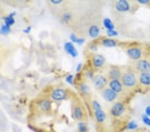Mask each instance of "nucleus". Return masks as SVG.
<instances>
[{"label": "nucleus", "instance_id": "nucleus-1", "mask_svg": "<svg viewBox=\"0 0 150 132\" xmlns=\"http://www.w3.org/2000/svg\"><path fill=\"white\" fill-rule=\"evenodd\" d=\"M122 47L130 62L141 59L150 52V45L138 42H128L122 44Z\"/></svg>", "mask_w": 150, "mask_h": 132}, {"label": "nucleus", "instance_id": "nucleus-2", "mask_svg": "<svg viewBox=\"0 0 150 132\" xmlns=\"http://www.w3.org/2000/svg\"><path fill=\"white\" fill-rule=\"evenodd\" d=\"M110 115L112 119L122 121L127 126L131 119L132 110L128 102L121 100L112 104L110 109Z\"/></svg>", "mask_w": 150, "mask_h": 132}, {"label": "nucleus", "instance_id": "nucleus-3", "mask_svg": "<svg viewBox=\"0 0 150 132\" xmlns=\"http://www.w3.org/2000/svg\"><path fill=\"white\" fill-rule=\"evenodd\" d=\"M122 84L126 90L133 95L137 91L138 87V73L130 65L123 66V71L120 78Z\"/></svg>", "mask_w": 150, "mask_h": 132}, {"label": "nucleus", "instance_id": "nucleus-4", "mask_svg": "<svg viewBox=\"0 0 150 132\" xmlns=\"http://www.w3.org/2000/svg\"><path fill=\"white\" fill-rule=\"evenodd\" d=\"M108 87H110L111 90L114 91L115 93H116L118 96H120L123 100L128 102L130 97H131L132 95L130 94L127 90H126L124 85L122 84V81L120 79H112L109 80L108 82Z\"/></svg>", "mask_w": 150, "mask_h": 132}, {"label": "nucleus", "instance_id": "nucleus-5", "mask_svg": "<svg viewBox=\"0 0 150 132\" xmlns=\"http://www.w3.org/2000/svg\"><path fill=\"white\" fill-rule=\"evenodd\" d=\"M130 65L137 73L150 71V52L141 59L136 61L130 62Z\"/></svg>", "mask_w": 150, "mask_h": 132}, {"label": "nucleus", "instance_id": "nucleus-6", "mask_svg": "<svg viewBox=\"0 0 150 132\" xmlns=\"http://www.w3.org/2000/svg\"><path fill=\"white\" fill-rule=\"evenodd\" d=\"M137 91L143 94L150 92V71L138 73Z\"/></svg>", "mask_w": 150, "mask_h": 132}, {"label": "nucleus", "instance_id": "nucleus-7", "mask_svg": "<svg viewBox=\"0 0 150 132\" xmlns=\"http://www.w3.org/2000/svg\"><path fill=\"white\" fill-rule=\"evenodd\" d=\"M138 6L136 2L130 1H116L115 3V9L119 13H127L135 11V7Z\"/></svg>", "mask_w": 150, "mask_h": 132}, {"label": "nucleus", "instance_id": "nucleus-8", "mask_svg": "<svg viewBox=\"0 0 150 132\" xmlns=\"http://www.w3.org/2000/svg\"><path fill=\"white\" fill-rule=\"evenodd\" d=\"M92 82L95 90L102 92L108 86L109 79L106 75L97 74L93 76Z\"/></svg>", "mask_w": 150, "mask_h": 132}, {"label": "nucleus", "instance_id": "nucleus-9", "mask_svg": "<svg viewBox=\"0 0 150 132\" xmlns=\"http://www.w3.org/2000/svg\"><path fill=\"white\" fill-rule=\"evenodd\" d=\"M101 94H102L103 98H104V100L106 101L107 102L114 104V103L118 102V101H125L124 100H123L120 96H118L116 93H115L114 91L111 90L110 87H107L106 89H104V90L102 91ZM126 102H127V101H126Z\"/></svg>", "mask_w": 150, "mask_h": 132}, {"label": "nucleus", "instance_id": "nucleus-10", "mask_svg": "<svg viewBox=\"0 0 150 132\" xmlns=\"http://www.w3.org/2000/svg\"><path fill=\"white\" fill-rule=\"evenodd\" d=\"M123 66L111 65L107 71L106 76L109 80L112 79H120L122 75Z\"/></svg>", "mask_w": 150, "mask_h": 132}, {"label": "nucleus", "instance_id": "nucleus-11", "mask_svg": "<svg viewBox=\"0 0 150 132\" xmlns=\"http://www.w3.org/2000/svg\"><path fill=\"white\" fill-rule=\"evenodd\" d=\"M106 58L101 54H94L91 57V64L95 69H99L104 65Z\"/></svg>", "mask_w": 150, "mask_h": 132}, {"label": "nucleus", "instance_id": "nucleus-12", "mask_svg": "<svg viewBox=\"0 0 150 132\" xmlns=\"http://www.w3.org/2000/svg\"><path fill=\"white\" fill-rule=\"evenodd\" d=\"M93 110V114H94L95 119L96 122L98 124H103L106 121L107 116L104 110L102 109V107L99 108L95 109Z\"/></svg>", "mask_w": 150, "mask_h": 132}, {"label": "nucleus", "instance_id": "nucleus-13", "mask_svg": "<svg viewBox=\"0 0 150 132\" xmlns=\"http://www.w3.org/2000/svg\"><path fill=\"white\" fill-rule=\"evenodd\" d=\"M52 98L56 101L63 100L67 98V92L63 89H56L52 93Z\"/></svg>", "mask_w": 150, "mask_h": 132}, {"label": "nucleus", "instance_id": "nucleus-14", "mask_svg": "<svg viewBox=\"0 0 150 132\" xmlns=\"http://www.w3.org/2000/svg\"><path fill=\"white\" fill-rule=\"evenodd\" d=\"M73 116L75 119L80 120V121L84 118V112L80 106L76 105L74 107L73 110Z\"/></svg>", "mask_w": 150, "mask_h": 132}, {"label": "nucleus", "instance_id": "nucleus-15", "mask_svg": "<svg viewBox=\"0 0 150 132\" xmlns=\"http://www.w3.org/2000/svg\"><path fill=\"white\" fill-rule=\"evenodd\" d=\"M64 50L72 57H75L77 55V51L71 42H67L64 44Z\"/></svg>", "mask_w": 150, "mask_h": 132}, {"label": "nucleus", "instance_id": "nucleus-16", "mask_svg": "<svg viewBox=\"0 0 150 132\" xmlns=\"http://www.w3.org/2000/svg\"><path fill=\"white\" fill-rule=\"evenodd\" d=\"M102 45L107 48H114L118 45V42L114 39L104 38L102 41Z\"/></svg>", "mask_w": 150, "mask_h": 132}, {"label": "nucleus", "instance_id": "nucleus-17", "mask_svg": "<svg viewBox=\"0 0 150 132\" xmlns=\"http://www.w3.org/2000/svg\"><path fill=\"white\" fill-rule=\"evenodd\" d=\"M39 107L42 111L48 112L51 110L52 102L49 100H43L39 103Z\"/></svg>", "mask_w": 150, "mask_h": 132}, {"label": "nucleus", "instance_id": "nucleus-18", "mask_svg": "<svg viewBox=\"0 0 150 132\" xmlns=\"http://www.w3.org/2000/svg\"><path fill=\"white\" fill-rule=\"evenodd\" d=\"M100 30L98 26H91L89 29V35L91 38H95L97 37H98Z\"/></svg>", "mask_w": 150, "mask_h": 132}, {"label": "nucleus", "instance_id": "nucleus-19", "mask_svg": "<svg viewBox=\"0 0 150 132\" xmlns=\"http://www.w3.org/2000/svg\"><path fill=\"white\" fill-rule=\"evenodd\" d=\"M15 15V12H13L9 14L8 16L5 17L3 19H4V23L5 25L6 26L11 27L15 24V19H14V15Z\"/></svg>", "mask_w": 150, "mask_h": 132}, {"label": "nucleus", "instance_id": "nucleus-20", "mask_svg": "<svg viewBox=\"0 0 150 132\" xmlns=\"http://www.w3.org/2000/svg\"><path fill=\"white\" fill-rule=\"evenodd\" d=\"M11 32V28L10 27L6 26V25L3 24L1 26V28H0V34L3 35V36H5V35L9 34Z\"/></svg>", "mask_w": 150, "mask_h": 132}, {"label": "nucleus", "instance_id": "nucleus-21", "mask_svg": "<svg viewBox=\"0 0 150 132\" xmlns=\"http://www.w3.org/2000/svg\"><path fill=\"white\" fill-rule=\"evenodd\" d=\"M88 128L86 123L83 121H80L77 125V131L78 132H87Z\"/></svg>", "mask_w": 150, "mask_h": 132}, {"label": "nucleus", "instance_id": "nucleus-22", "mask_svg": "<svg viewBox=\"0 0 150 132\" xmlns=\"http://www.w3.org/2000/svg\"><path fill=\"white\" fill-rule=\"evenodd\" d=\"M70 39H71L72 42L77 43V44H81L83 42H84V40H83V39L77 38V37L73 34L70 35Z\"/></svg>", "mask_w": 150, "mask_h": 132}, {"label": "nucleus", "instance_id": "nucleus-23", "mask_svg": "<svg viewBox=\"0 0 150 132\" xmlns=\"http://www.w3.org/2000/svg\"><path fill=\"white\" fill-rule=\"evenodd\" d=\"M79 89H80V91L83 94H88L89 92V87L87 86V85L85 84H81L80 85V87H79Z\"/></svg>", "mask_w": 150, "mask_h": 132}, {"label": "nucleus", "instance_id": "nucleus-24", "mask_svg": "<svg viewBox=\"0 0 150 132\" xmlns=\"http://www.w3.org/2000/svg\"><path fill=\"white\" fill-rule=\"evenodd\" d=\"M71 19V15L69 13H65L63 15V20L65 21H68Z\"/></svg>", "mask_w": 150, "mask_h": 132}, {"label": "nucleus", "instance_id": "nucleus-25", "mask_svg": "<svg viewBox=\"0 0 150 132\" xmlns=\"http://www.w3.org/2000/svg\"><path fill=\"white\" fill-rule=\"evenodd\" d=\"M66 81L69 83V84H73V76L72 75H69L68 76L66 77Z\"/></svg>", "mask_w": 150, "mask_h": 132}, {"label": "nucleus", "instance_id": "nucleus-26", "mask_svg": "<svg viewBox=\"0 0 150 132\" xmlns=\"http://www.w3.org/2000/svg\"><path fill=\"white\" fill-rule=\"evenodd\" d=\"M131 132H149L147 131V129H143V128H137V129H136L135 130H133V131H132Z\"/></svg>", "mask_w": 150, "mask_h": 132}, {"label": "nucleus", "instance_id": "nucleus-27", "mask_svg": "<svg viewBox=\"0 0 150 132\" xmlns=\"http://www.w3.org/2000/svg\"><path fill=\"white\" fill-rule=\"evenodd\" d=\"M51 2L54 5H59L62 3V1L61 0H52Z\"/></svg>", "mask_w": 150, "mask_h": 132}, {"label": "nucleus", "instance_id": "nucleus-28", "mask_svg": "<svg viewBox=\"0 0 150 132\" xmlns=\"http://www.w3.org/2000/svg\"><path fill=\"white\" fill-rule=\"evenodd\" d=\"M31 30H32V28H31L30 26H29V27H27L25 30H23V32L27 34H29V33L31 32Z\"/></svg>", "mask_w": 150, "mask_h": 132}, {"label": "nucleus", "instance_id": "nucleus-29", "mask_svg": "<svg viewBox=\"0 0 150 132\" xmlns=\"http://www.w3.org/2000/svg\"><path fill=\"white\" fill-rule=\"evenodd\" d=\"M81 68V64H79L78 66H77V71H80Z\"/></svg>", "mask_w": 150, "mask_h": 132}]
</instances>
